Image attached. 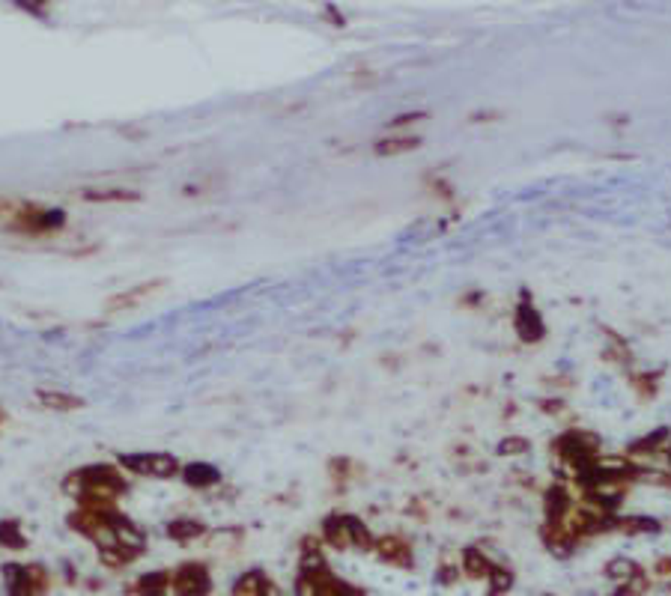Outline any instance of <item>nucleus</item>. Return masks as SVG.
<instances>
[{
	"instance_id": "obj_1",
	"label": "nucleus",
	"mask_w": 671,
	"mask_h": 596,
	"mask_svg": "<svg viewBox=\"0 0 671 596\" xmlns=\"http://www.w3.org/2000/svg\"><path fill=\"white\" fill-rule=\"evenodd\" d=\"M123 465H129L132 471L141 474H152V477H171L176 471V459L165 456V454H134V456H123Z\"/></svg>"
},
{
	"instance_id": "obj_5",
	"label": "nucleus",
	"mask_w": 671,
	"mask_h": 596,
	"mask_svg": "<svg viewBox=\"0 0 671 596\" xmlns=\"http://www.w3.org/2000/svg\"><path fill=\"white\" fill-rule=\"evenodd\" d=\"M167 531H171V534L176 536V540H189V536H185V534H198V531H200V525H194V522H176V525L167 528Z\"/></svg>"
},
{
	"instance_id": "obj_3",
	"label": "nucleus",
	"mask_w": 671,
	"mask_h": 596,
	"mask_svg": "<svg viewBox=\"0 0 671 596\" xmlns=\"http://www.w3.org/2000/svg\"><path fill=\"white\" fill-rule=\"evenodd\" d=\"M39 399L45 403L48 408H78L81 406V399H75V397H66V394H57V391H39Z\"/></svg>"
},
{
	"instance_id": "obj_2",
	"label": "nucleus",
	"mask_w": 671,
	"mask_h": 596,
	"mask_svg": "<svg viewBox=\"0 0 671 596\" xmlns=\"http://www.w3.org/2000/svg\"><path fill=\"white\" fill-rule=\"evenodd\" d=\"M418 147V138H394V141H379L376 152L379 156H391V152H406Z\"/></svg>"
},
{
	"instance_id": "obj_4",
	"label": "nucleus",
	"mask_w": 671,
	"mask_h": 596,
	"mask_svg": "<svg viewBox=\"0 0 671 596\" xmlns=\"http://www.w3.org/2000/svg\"><path fill=\"white\" fill-rule=\"evenodd\" d=\"M185 477H189V483H194V487H206V483L218 480V471L215 468H206V465H191L189 471H185Z\"/></svg>"
}]
</instances>
